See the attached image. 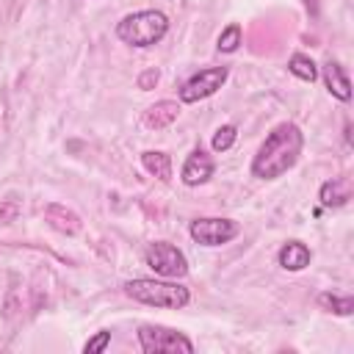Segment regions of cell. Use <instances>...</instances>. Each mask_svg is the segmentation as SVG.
<instances>
[{"label":"cell","mask_w":354,"mask_h":354,"mask_svg":"<svg viewBox=\"0 0 354 354\" xmlns=\"http://www.w3.org/2000/svg\"><path fill=\"white\" fill-rule=\"evenodd\" d=\"M301 144H304V136H301V130L293 122L277 124L268 133V138L263 141V147L257 149V155L252 160V174L260 177V180L282 177L299 160Z\"/></svg>","instance_id":"6da1fadb"},{"label":"cell","mask_w":354,"mask_h":354,"mask_svg":"<svg viewBox=\"0 0 354 354\" xmlns=\"http://www.w3.org/2000/svg\"><path fill=\"white\" fill-rule=\"evenodd\" d=\"M166 30H169V19L163 11H155V8L127 14L116 25V36L133 47H152L155 41H160L166 36Z\"/></svg>","instance_id":"7a4b0ae2"},{"label":"cell","mask_w":354,"mask_h":354,"mask_svg":"<svg viewBox=\"0 0 354 354\" xmlns=\"http://www.w3.org/2000/svg\"><path fill=\"white\" fill-rule=\"evenodd\" d=\"M124 293L141 304L169 307V310H180L191 299L188 288H183L177 282H158V279H133L124 285Z\"/></svg>","instance_id":"3957f363"},{"label":"cell","mask_w":354,"mask_h":354,"mask_svg":"<svg viewBox=\"0 0 354 354\" xmlns=\"http://www.w3.org/2000/svg\"><path fill=\"white\" fill-rule=\"evenodd\" d=\"M138 343L147 354H191L194 351V343L183 332L152 326V324H144L138 329Z\"/></svg>","instance_id":"277c9868"},{"label":"cell","mask_w":354,"mask_h":354,"mask_svg":"<svg viewBox=\"0 0 354 354\" xmlns=\"http://www.w3.org/2000/svg\"><path fill=\"white\" fill-rule=\"evenodd\" d=\"M144 260H147V266H149L155 274L169 277V279H177V277H185V274H188V260H185V254H183L177 246L166 243V241L149 243Z\"/></svg>","instance_id":"5b68a950"},{"label":"cell","mask_w":354,"mask_h":354,"mask_svg":"<svg viewBox=\"0 0 354 354\" xmlns=\"http://www.w3.org/2000/svg\"><path fill=\"white\" fill-rule=\"evenodd\" d=\"M188 232L202 246H221V243L232 241L241 232V227L232 218H196V221H191Z\"/></svg>","instance_id":"8992f818"},{"label":"cell","mask_w":354,"mask_h":354,"mask_svg":"<svg viewBox=\"0 0 354 354\" xmlns=\"http://www.w3.org/2000/svg\"><path fill=\"white\" fill-rule=\"evenodd\" d=\"M227 80V69L224 66H210V69H199L194 77H188L180 88V100L183 102H199L210 94H216L221 88V83Z\"/></svg>","instance_id":"52a82bcc"},{"label":"cell","mask_w":354,"mask_h":354,"mask_svg":"<svg viewBox=\"0 0 354 354\" xmlns=\"http://www.w3.org/2000/svg\"><path fill=\"white\" fill-rule=\"evenodd\" d=\"M210 174H213V158L207 152H202V149H194L183 163V183L185 185H199Z\"/></svg>","instance_id":"ba28073f"},{"label":"cell","mask_w":354,"mask_h":354,"mask_svg":"<svg viewBox=\"0 0 354 354\" xmlns=\"http://www.w3.org/2000/svg\"><path fill=\"white\" fill-rule=\"evenodd\" d=\"M324 80H326V88H329L337 100H343V102L351 100V83H348V75L343 72L340 64L329 61V64L324 66Z\"/></svg>","instance_id":"9c48e42d"},{"label":"cell","mask_w":354,"mask_h":354,"mask_svg":"<svg viewBox=\"0 0 354 354\" xmlns=\"http://www.w3.org/2000/svg\"><path fill=\"white\" fill-rule=\"evenodd\" d=\"M177 113H180V105L177 102H171V100H160V102H155L152 108H147V113H144V124L147 127H169L174 119H177Z\"/></svg>","instance_id":"30bf717a"},{"label":"cell","mask_w":354,"mask_h":354,"mask_svg":"<svg viewBox=\"0 0 354 354\" xmlns=\"http://www.w3.org/2000/svg\"><path fill=\"white\" fill-rule=\"evenodd\" d=\"M348 196H351V185H348L346 177H340V180H326V183L321 185V194H318V199H321L324 207H340V205L348 202Z\"/></svg>","instance_id":"8fae6325"},{"label":"cell","mask_w":354,"mask_h":354,"mask_svg":"<svg viewBox=\"0 0 354 354\" xmlns=\"http://www.w3.org/2000/svg\"><path fill=\"white\" fill-rule=\"evenodd\" d=\"M279 266L288 271H301L304 266H310V249L301 241H288L279 249Z\"/></svg>","instance_id":"7c38bea8"},{"label":"cell","mask_w":354,"mask_h":354,"mask_svg":"<svg viewBox=\"0 0 354 354\" xmlns=\"http://www.w3.org/2000/svg\"><path fill=\"white\" fill-rule=\"evenodd\" d=\"M44 216H47V221L55 227V230H61V232H77L80 230V218L72 213V210H66L64 205H47V210H44Z\"/></svg>","instance_id":"4fadbf2b"},{"label":"cell","mask_w":354,"mask_h":354,"mask_svg":"<svg viewBox=\"0 0 354 354\" xmlns=\"http://www.w3.org/2000/svg\"><path fill=\"white\" fill-rule=\"evenodd\" d=\"M141 163H144V169L149 171V174H155V177H160V180H169L171 177V160H169V155L166 152H144L141 155Z\"/></svg>","instance_id":"5bb4252c"},{"label":"cell","mask_w":354,"mask_h":354,"mask_svg":"<svg viewBox=\"0 0 354 354\" xmlns=\"http://www.w3.org/2000/svg\"><path fill=\"white\" fill-rule=\"evenodd\" d=\"M288 69H290L296 77L307 80V83H313V80L318 77V66H315V61H313V58H307V55H301V53H293V55H290Z\"/></svg>","instance_id":"9a60e30c"},{"label":"cell","mask_w":354,"mask_h":354,"mask_svg":"<svg viewBox=\"0 0 354 354\" xmlns=\"http://www.w3.org/2000/svg\"><path fill=\"white\" fill-rule=\"evenodd\" d=\"M318 301H321V307H326L329 313H337V315H351V313H354V299H351V296L321 293Z\"/></svg>","instance_id":"2e32d148"},{"label":"cell","mask_w":354,"mask_h":354,"mask_svg":"<svg viewBox=\"0 0 354 354\" xmlns=\"http://www.w3.org/2000/svg\"><path fill=\"white\" fill-rule=\"evenodd\" d=\"M235 138H238V130H235L232 124H224V127H218V130L213 133V149H216V152H227V149L235 144Z\"/></svg>","instance_id":"e0dca14e"},{"label":"cell","mask_w":354,"mask_h":354,"mask_svg":"<svg viewBox=\"0 0 354 354\" xmlns=\"http://www.w3.org/2000/svg\"><path fill=\"white\" fill-rule=\"evenodd\" d=\"M238 44H241V25L224 28L221 36H218V50H221V53H235Z\"/></svg>","instance_id":"ac0fdd59"},{"label":"cell","mask_w":354,"mask_h":354,"mask_svg":"<svg viewBox=\"0 0 354 354\" xmlns=\"http://www.w3.org/2000/svg\"><path fill=\"white\" fill-rule=\"evenodd\" d=\"M108 343H111V332H108V329H102V332H97L91 340H86L83 351H86V354H94V351H105V348H108Z\"/></svg>","instance_id":"d6986e66"},{"label":"cell","mask_w":354,"mask_h":354,"mask_svg":"<svg viewBox=\"0 0 354 354\" xmlns=\"http://www.w3.org/2000/svg\"><path fill=\"white\" fill-rule=\"evenodd\" d=\"M155 83H158V69H147V72L138 77V88H144V91L152 88Z\"/></svg>","instance_id":"ffe728a7"}]
</instances>
